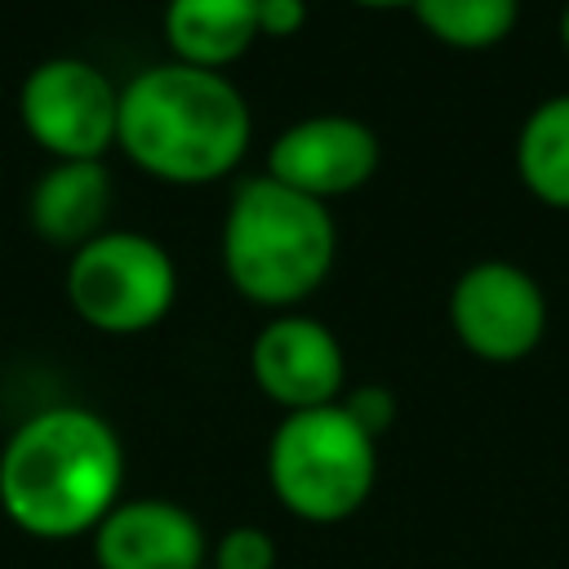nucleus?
<instances>
[{
    "instance_id": "1",
    "label": "nucleus",
    "mask_w": 569,
    "mask_h": 569,
    "mask_svg": "<svg viewBox=\"0 0 569 569\" xmlns=\"http://www.w3.org/2000/svg\"><path fill=\"white\" fill-rule=\"evenodd\" d=\"M124 445L84 405H53L22 418L0 449V511L40 542L84 538L120 502Z\"/></svg>"
},
{
    "instance_id": "2",
    "label": "nucleus",
    "mask_w": 569,
    "mask_h": 569,
    "mask_svg": "<svg viewBox=\"0 0 569 569\" xmlns=\"http://www.w3.org/2000/svg\"><path fill=\"white\" fill-rule=\"evenodd\" d=\"M249 102L222 71L160 62L120 89L116 142L160 182L200 187L231 173L249 151Z\"/></svg>"
},
{
    "instance_id": "3",
    "label": "nucleus",
    "mask_w": 569,
    "mask_h": 569,
    "mask_svg": "<svg viewBox=\"0 0 569 569\" xmlns=\"http://www.w3.org/2000/svg\"><path fill=\"white\" fill-rule=\"evenodd\" d=\"M338 227L329 209L276 178H244L222 218V267L240 298L293 307L316 293L333 267Z\"/></svg>"
},
{
    "instance_id": "4",
    "label": "nucleus",
    "mask_w": 569,
    "mask_h": 569,
    "mask_svg": "<svg viewBox=\"0 0 569 569\" xmlns=\"http://www.w3.org/2000/svg\"><path fill=\"white\" fill-rule=\"evenodd\" d=\"M378 480V440L338 405L284 413L267 440V485L307 525L351 520Z\"/></svg>"
},
{
    "instance_id": "5",
    "label": "nucleus",
    "mask_w": 569,
    "mask_h": 569,
    "mask_svg": "<svg viewBox=\"0 0 569 569\" xmlns=\"http://www.w3.org/2000/svg\"><path fill=\"white\" fill-rule=\"evenodd\" d=\"M173 298L178 267L142 231H102L67 262V302L98 333H142L169 316Z\"/></svg>"
},
{
    "instance_id": "6",
    "label": "nucleus",
    "mask_w": 569,
    "mask_h": 569,
    "mask_svg": "<svg viewBox=\"0 0 569 569\" xmlns=\"http://www.w3.org/2000/svg\"><path fill=\"white\" fill-rule=\"evenodd\" d=\"M18 116L53 160H102L116 147L120 89L84 58H44L18 89Z\"/></svg>"
},
{
    "instance_id": "7",
    "label": "nucleus",
    "mask_w": 569,
    "mask_h": 569,
    "mask_svg": "<svg viewBox=\"0 0 569 569\" xmlns=\"http://www.w3.org/2000/svg\"><path fill=\"white\" fill-rule=\"evenodd\" d=\"M449 325L476 360L516 365L547 333L542 284L516 262H476L449 289Z\"/></svg>"
},
{
    "instance_id": "8",
    "label": "nucleus",
    "mask_w": 569,
    "mask_h": 569,
    "mask_svg": "<svg viewBox=\"0 0 569 569\" xmlns=\"http://www.w3.org/2000/svg\"><path fill=\"white\" fill-rule=\"evenodd\" d=\"M382 147L378 133L356 116H307L276 133L267 147V178L284 182L289 191H302L311 200H333L360 191L378 173Z\"/></svg>"
},
{
    "instance_id": "9",
    "label": "nucleus",
    "mask_w": 569,
    "mask_h": 569,
    "mask_svg": "<svg viewBox=\"0 0 569 569\" xmlns=\"http://www.w3.org/2000/svg\"><path fill=\"white\" fill-rule=\"evenodd\" d=\"M249 373L258 391L284 413L338 405L347 387L342 342L311 316H276L249 347Z\"/></svg>"
},
{
    "instance_id": "10",
    "label": "nucleus",
    "mask_w": 569,
    "mask_h": 569,
    "mask_svg": "<svg viewBox=\"0 0 569 569\" xmlns=\"http://www.w3.org/2000/svg\"><path fill=\"white\" fill-rule=\"evenodd\" d=\"M98 569H204V525L169 498H120L89 533Z\"/></svg>"
},
{
    "instance_id": "11",
    "label": "nucleus",
    "mask_w": 569,
    "mask_h": 569,
    "mask_svg": "<svg viewBox=\"0 0 569 569\" xmlns=\"http://www.w3.org/2000/svg\"><path fill=\"white\" fill-rule=\"evenodd\" d=\"M111 209V173L102 160H53V169L31 191V227L40 240L58 249H80L102 236V218Z\"/></svg>"
},
{
    "instance_id": "12",
    "label": "nucleus",
    "mask_w": 569,
    "mask_h": 569,
    "mask_svg": "<svg viewBox=\"0 0 569 569\" xmlns=\"http://www.w3.org/2000/svg\"><path fill=\"white\" fill-rule=\"evenodd\" d=\"M164 40L173 62L222 71L258 40V0H169Z\"/></svg>"
},
{
    "instance_id": "13",
    "label": "nucleus",
    "mask_w": 569,
    "mask_h": 569,
    "mask_svg": "<svg viewBox=\"0 0 569 569\" xmlns=\"http://www.w3.org/2000/svg\"><path fill=\"white\" fill-rule=\"evenodd\" d=\"M520 182L551 209H569V93L542 98L516 138Z\"/></svg>"
},
{
    "instance_id": "14",
    "label": "nucleus",
    "mask_w": 569,
    "mask_h": 569,
    "mask_svg": "<svg viewBox=\"0 0 569 569\" xmlns=\"http://www.w3.org/2000/svg\"><path fill=\"white\" fill-rule=\"evenodd\" d=\"M409 9L431 40L462 53L502 44L520 18V0H413Z\"/></svg>"
},
{
    "instance_id": "15",
    "label": "nucleus",
    "mask_w": 569,
    "mask_h": 569,
    "mask_svg": "<svg viewBox=\"0 0 569 569\" xmlns=\"http://www.w3.org/2000/svg\"><path fill=\"white\" fill-rule=\"evenodd\" d=\"M276 538L258 525H231L209 547V569H276Z\"/></svg>"
},
{
    "instance_id": "16",
    "label": "nucleus",
    "mask_w": 569,
    "mask_h": 569,
    "mask_svg": "<svg viewBox=\"0 0 569 569\" xmlns=\"http://www.w3.org/2000/svg\"><path fill=\"white\" fill-rule=\"evenodd\" d=\"M342 409H347L373 440L396 422V396H391L387 387H378V382H365V387L347 391V396H342Z\"/></svg>"
},
{
    "instance_id": "17",
    "label": "nucleus",
    "mask_w": 569,
    "mask_h": 569,
    "mask_svg": "<svg viewBox=\"0 0 569 569\" xmlns=\"http://www.w3.org/2000/svg\"><path fill=\"white\" fill-rule=\"evenodd\" d=\"M307 27V0H258V36L289 40Z\"/></svg>"
},
{
    "instance_id": "18",
    "label": "nucleus",
    "mask_w": 569,
    "mask_h": 569,
    "mask_svg": "<svg viewBox=\"0 0 569 569\" xmlns=\"http://www.w3.org/2000/svg\"><path fill=\"white\" fill-rule=\"evenodd\" d=\"M351 4H360V9H409L413 0H351Z\"/></svg>"
},
{
    "instance_id": "19",
    "label": "nucleus",
    "mask_w": 569,
    "mask_h": 569,
    "mask_svg": "<svg viewBox=\"0 0 569 569\" xmlns=\"http://www.w3.org/2000/svg\"><path fill=\"white\" fill-rule=\"evenodd\" d=\"M560 40H565V49H569V4H565V13H560Z\"/></svg>"
},
{
    "instance_id": "20",
    "label": "nucleus",
    "mask_w": 569,
    "mask_h": 569,
    "mask_svg": "<svg viewBox=\"0 0 569 569\" xmlns=\"http://www.w3.org/2000/svg\"><path fill=\"white\" fill-rule=\"evenodd\" d=\"M204 569H209V565H204Z\"/></svg>"
}]
</instances>
